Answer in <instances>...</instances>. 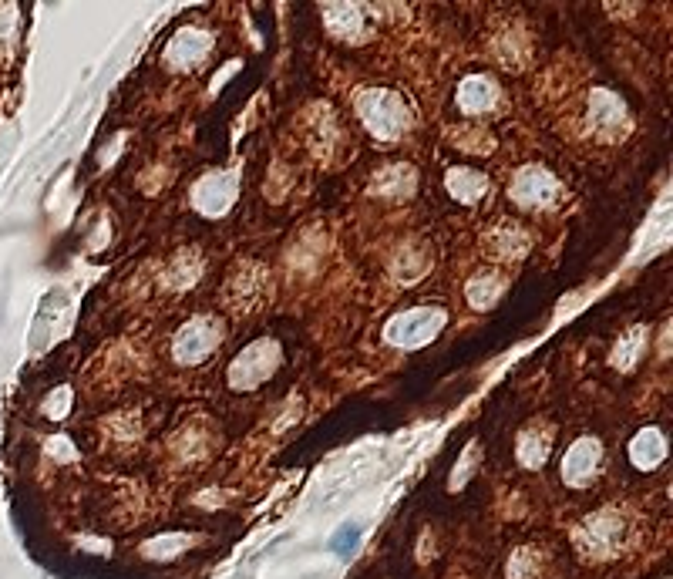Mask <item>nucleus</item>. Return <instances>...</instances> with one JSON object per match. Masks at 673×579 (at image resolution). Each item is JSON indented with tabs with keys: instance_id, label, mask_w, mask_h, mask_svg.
Wrapping results in <instances>:
<instances>
[{
	"instance_id": "nucleus-16",
	"label": "nucleus",
	"mask_w": 673,
	"mask_h": 579,
	"mask_svg": "<svg viewBox=\"0 0 673 579\" xmlns=\"http://www.w3.org/2000/svg\"><path fill=\"white\" fill-rule=\"evenodd\" d=\"M546 455H549V435H546V431H539V428L522 431V438H519V462L529 465V468H539L542 462H546Z\"/></svg>"
},
{
	"instance_id": "nucleus-18",
	"label": "nucleus",
	"mask_w": 673,
	"mask_h": 579,
	"mask_svg": "<svg viewBox=\"0 0 673 579\" xmlns=\"http://www.w3.org/2000/svg\"><path fill=\"white\" fill-rule=\"evenodd\" d=\"M525 246H529V236H525L519 226H505L492 236V250L502 256H519L525 253Z\"/></svg>"
},
{
	"instance_id": "nucleus-12",
	"label": "nucleus",
	"mask_w": 673,
	"mask_h": 579,
	"mask_svg": "<svg viewBox=\"0 0 673 579\" xmlns=\"http://www.w3.org/2000/svg\"><path fill=\"white\" fill-rule=\"evenodd\" d=\"M330 31L340 34V38H361L364 31V7L357 4H327L324 7Z\"/></svg>"
},
{
	"instance_id": "nucleus-21",
	"label": "nucleus",
	"mask_w": 673,
	"mask_h": 579,
	"mask_svg": "<svg viewBox=\"0 0 673 579\" xmlns=\"http://www.w3.org/2000/svg\"><path fill=\"white\" fill-rule=\"evenodd\" d=\"M357 532H361V529H357V526H344V529H340V532H337V536H340V539H334V542H330V546H334V549H337V553H340V556H347V553H350V549H354V546H357Z\"/></svg>"
},
{
	"instance_id": "nucleus-2",
	"label": "nucleus",
	"mask_w": 673,
	"mask_h": 579,
	"mask_svg": "<svg viewBox=\"0 0 673 579\" xmlns=\"http://www.w3.org/2000/svg\"><path fill=\"white\" fill-rule=\"evenodd\" d=\"M441 327H445V314H441L438 307H418V310H408V314L394 317L391 324H387L384 337L391 340L394 347L414 351V347L428 344Z\"/></svg>"
},
{
	"instance_id": "nucleus-1",
	"label": "nucleus",
	"mask_w": 673,
	"mask_h": 579,
	"mask_svg": "<svg viewBox=\"0 0 673 579\" xmlns=\"http://www.w3.org/2000/svg\"><path fill=\"white\" fill-rule=\"evenodd\" d=\"M357 112H361L364 125L377 139H398L404 125H408V112H404L401 98L391 95V91H364L357 98Z\"/></svg>"
},
{
	"instance_id": "nucleus-7",
	"label": "nucleus",
	"mask_w": 673,
	"mask_h": 579,
	"mask_svg": "<svg viewBox=\"0 0 673 579\" xmlns=\"http://www.w3.org/2000/svg\"><path fill=\"white\" fill-rule=\"evenodd\" d=\"M233 199H236V179L229 176V172H212V176L202 179L196 186V192H192L196 209L206 216L226 213V209L233 206Z\"/></svg>"
},
{
	"instance_id": "nucleus-5",
	"label": "nucleus",
	"mask_w": 673,
	"mask_h": 579,
	"mask_svg": "<svg viewBox=\"0 0 673 579\" xmlns=\"http://www.w3.org/2000/svg\"><path fill=\"white\" fill-rule=\"evenodd\" d=\"M509 192L519 206H549V202L556 199L559 186L546 169H539V165H525V169L515 172Z\"/></svg>"
},
{
	"instance_id": "nucleus-6",
	"label": "nucleus",
	"mask_w": 673,
	"mask_h": 579,
	"mask_svg": "<svg viewBox=\"0 0 673 579\" xmlns=\"http://www.w3.org/2000/svg\"><path fill=\"white\" fill-rule=\"evenodd\" d=\"M219 344V327L212 324V320H192L179 330V337H175V357H179L182 364H199L206 361L212 347Z\"/></svg>"
},
{
	"instance_id": "nucleus-4",
	"label": "nucleus",
	"mask_w": 673,
	"mask_h": 579,
	"mask_svg": "<svg viewBox=\"0 0 673 579\" xmlns=\"http://www.w3.org/2000/svg\"><path fill=\"white\" fill-rule=\"evenodd\" d=\"M576 542L586 556H613L623 542V519L613 512H599V516L586 519L576 532Z\"/></svg>"
},
{
	"instance_id": "nucleus-8",
	"label": "nucleus",
	"mask_w": 673,
	"mask_h": 579,
	"mask_svg": "<svg viewBox=\"0 0 673 579\" xmlns=\"http://www.w3.org/2000/svg\"><path fill=\"white\" fill-rule=\"evenodd\" d=\"M599 458H603L599 455V441L579 438L576 445L566 452V458H562V479H566L569 485H586L596 475Z\"/></svg>"
},
{
	"instance_id": "nucleus-10",
	"label": "nucleus",
	"mask_w": 673,
	"mask_h": 579,
	"mask_svg": "<svg viewBox=\"0 0 673 579\" xmlns=\"http://www.w3.org/2000/svg\"><path fill=\"white\" fill-rule=\"evenodd\" d=\"M495 101H499V85H495L492 78L472 75L458 85V108H462L465 115L488 112V108H495Z\"/></svg>"
},
{
	"instance_id": "nucleus-19",
	"label": "nucleus",
	"mask_w": 673,
	"mask_h": 579,
	"mask_svg": "<svg viewBox=\"0 0 673 579\" xmlns=\"http://www.w3.org/2000/svg\"><path fill=\"white\" fill-rule=\"evenodd\" d=\"M643 340H647V334L643 330H630V334L623 337V344L616 347V354H613V364L620 367V371H630V367L636 364V357L643 354Z\"/></svg>"
},
{
	"instance_id": "nucleus-11",
	"label": "nucleus",
	"mask_w": 673,
	"mask_h": 579,
	"mask_svg": "<svg viewBox=\"0 0 673 579\" xmlns=\"http://www.w3.org/2000/svg\"><path fill=\"white\" fill-rule=\"evenodd\" d=\"M663 455H667V441H663L657 428H643L640 435L633 438L630 458L636 468H657L663 462Z\"/></svg>"
},
{
	"instance_id": "nucleus-15",
	"label": "nucleus",
	"mask_w": 673,
	"mask_h": 579,
	"mask_svg": "<svg viewBox=\"0 0 673 579\" xmlns=\"http://www.w3.org/2000/svg\"><path fill=\"white\" fill-rule=\"evenodd\" d=\"M414 186V169L411 165H391V169L377 172L374 176V192L377 196H391V199H401L408 196Z\"/></svg>"
},
{
	"instance_id": "nucleus-20",
	"label": "nucleus",
	"mask_w": 673,
	"mask_h": 579,
	"mask_svg": "<svg viewBox=\"0 0 673 579\" xmlns=\"http://www.w3.org/2000/svg\"><path fill=\"white\" fill-rule=\"evenodd\" d=\"M539 573V556L536 549H519L509 563V579H532Z\"/></svg>"
},
{
	"instance_id": "nucleus-22",
	"label": "nucleus",
	"mask_w": 673,
	"mask_h": 579,
	"mask_svg": "<svg viewBox=\"0 0 673 579\" xmlns=\"http://www.w3.org/2000/svg\"><path fill=\"white\" fill-rule=\"evenodd\" d=\"M182 546H186V539H175V542H152V546H149V556H172V553H179Z\"/></svg>"
},
{
	"instance_id": "nucleus-3",
	"label": "nucleus",
	"mask_w": 673,
	"mask_h": 579,
	"mask_svg": "<svg viewBox=\"0 0 673 579\" xmlns=\"http://www.w3.org/2000/svg\"><path fill=\"white\" fill-rule=\"evenodd\" d=\"M280 364V347L273 340H256L253 347H246L243 354L236 357L233 367H229V384L236 391H250L260 381H266Z\"/></svg>"
},
{
	"instance_id": "nucleus-13",
	"label": "nucleus",
	"mask_w": 673,
	"mask_h": 579,
	"mask_svg": "<svg viewBox=\"0 0 673 579\" xmlns=\"http://www.w3.org/2000/svg\"><path fill=\"white\" fill-rule=\"evenodd\" d=\"M209 48V38L202 31H182L179 38L169 44V61L179 64V68H189V64H196L202 54Z\"/></svg>"
},
{
	"instance_id": "nucleus-9",
	"label": "nucleus",
	"mask_w": 673,
	"mask_h": 579,
	"mask_svg": "<svg viewBox=\"0 0 673 579\" xmlns=\"http://www.w3.org/2000/svg\"><path fill=\"white\" fill-rule=\"evenodd\" d=\"M589 125H593L599 135H616L626 125L623 101L603 88L593 91V98H589Z\"/></svg>"
},
{
	"instance_id": "nucleus-17",
	"label": "nucleus",
	"mask_w": 673,
	"mask_h": 579,
	"mask_svg": "<svg viewBox=\"0 0 673 579\" xmlns=\"http://www.w3.org/2000/svg\"><path fill=\"white\" fill-rule=\"evenodd\" d=\"M499 290H502V280L499 277H478V280H472L468 283V303L472 307H478V310H485V307H492L495 300H499Z\"/></svg>"
},
{
	"instance_id": "nucleus-14",
	"label": "nucleus",
	"mask_w": 673,
	"mask_h": 579,
	"mask_svg": "<svg viewBox=\"0 0 673 579\" xmlns=\"http://www.w3.org/2000/svg\"><path fill=\"white\" fill-rule=\"evenodd\" d=\"M448 192L462 202H478L488 192V182L475 169H451L448 172Z\"/></svg>"
}]
</instances>
